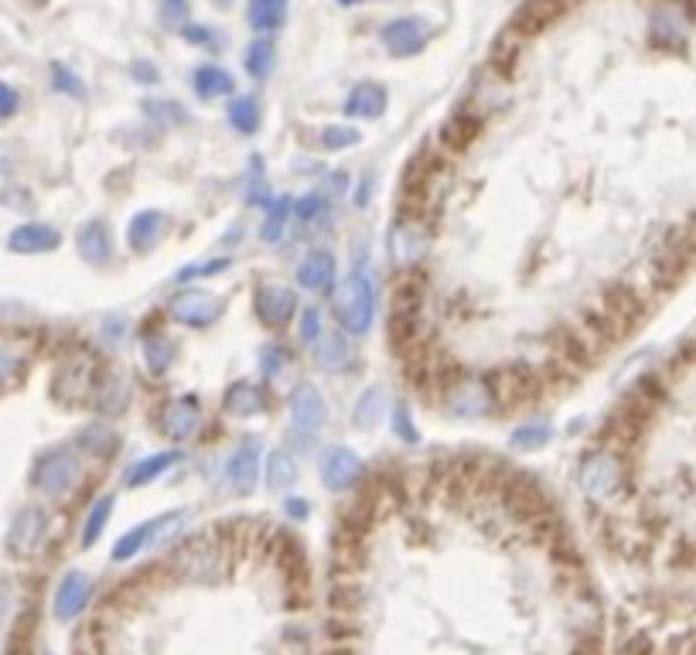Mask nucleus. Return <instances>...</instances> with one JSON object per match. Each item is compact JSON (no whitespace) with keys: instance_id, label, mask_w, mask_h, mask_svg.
Masks as SVG:
<instances>
[{"instance_id":"23","label":"nucleus","mask_w":696,"mask_h":655,"mask_svg":"<svg viewBox=\"0 0 696 655\" xmlns=\"http://www.w3.org/2000/svg\"><path fill=\"white\" fill-rule=\"evenodd\" d=\"M314 366L321 372L338 376V372L355 366V348L348 345L345 335H321L318 342H314Z\"/></svg>"},{"instance_id":"26","label":"nucleus","mask_w":696,"mask_h":655,"mask_svg":"<svg viewBox=\"0 0 696 655\" xmlns=\"http://www.w3.org/2000/svg\"><path fill=\"white\" fill-rule=\"evenodd\" d=\"M222 410L232 413V417H260L267 410V393H263V386L250 383V379H239L222 396Z\"/></svg>"},{"instance_id":"15","label":"nucleus","mask_w":696,"mask_h":655,"mask_svg":"<svg viewBox=\"0 0 696 655\" xmlns=\"http://www.w3.org/2000/svg\"><path fill=\"white\" fill-rule=\"evenodd\" d=\"M62 243V232L55 226H45V222H24L7 236V250L21 253V256H38V253H52Z\"/></svg>"},{"instance_id":"11","label":"nucleus","mask_w":696,"mask_h":655,"mask_svg":"<svg viewBox=\"0 0 696 655\" xmlns=\"http://www.w3.org/2000/svg\"><path fill=\"white\" fill-rule=\"evenodd\" d=\"M325 420H328L325 396H321L311 383L294 386V393H290V424L301 430L304 437H311L325 427Z\"/></svg>"},{"instance_id":"34","label":"nucleus","mask_w":696,"mask_h":655,"mask_svg":"<svg viewBox=\"0 0 696 655\" xmlns=\"http://www.w3.org/2000/svg\"><path fill=\"white\" fill-rule=\"evenodd\" d=\"M297 482V461L290 458L284 447L267 454V488L270 492H287Z\"/></svg>"},{"instance_id":"7","label":"nucleus","mask_w":696,"mask_h":655,"mask_svg":"<svg viewBox=\"0 0 696 655\" xmlns=\"http://www.w3.org/2000/svg\"><path fill=\"white\" fill-rule=\"evenodd\" d=\"M427 38H430V24L424 18H396L383 24L379 31V41L383 48L393 58H413L427 48Z\"/></svg>"},{"instance_id":"53","label":"nucleus","mask_w":696,"mask_h":655,"mask_svg":"<svg viewBox=\"0 0 696 655\" xmlns=\"http://www.w3.org/2000/svg\"><path fill=\"white\" fill-rule=\"evenodd\" d=\"M21 110V93L7 82H0V120H11Z\"/></svg>"},{"instance_id":"41","label":"nucleus","mask_w":696,"mask_h":655,"mask_svg":"<svg viewBox=\"0 0 696 655\" xmlns=\"http://www.w3.org/2000/svg\"><path fill=\"white\" fill-rule=\"evenodd\" d=\"M79 444L86 447V451H93L96 458H113L116 447H120V437L106 427H86L79 434Z\"/></svg>"},{"instance_id":"36","label":"nucleus","mask_w":696,"mask_h":655,"mask_svg":"<svg viewBox=\"0 0 696 655\" xmlns=\"http://www.w3.org/2000/svg\"><path fill=\"white\" fill-rule=\"evenodd\" d=\"M550 437H553L550 420H533V424H522V427L512 430L509 447H512V451L529 454V451H540V447L550 444Z\"/></svg>"},{"instance_id":"32","label":"nucleus","mask_w":696,"mask_h":655,"mask_svg":"<svg viewBox=\"0 0 696 655\" xmlns=\"http://www.w3.org/2000/svg\"><path fill=\"white\" fill-rule=\"evenodd\" d=\"M174 355H178V348H174V342L164 331H151V335H144V359H147V369L154 372V376H164L171 366H174Z\"/></svg>"},{"instance_id":"24","label":"nucleus","mask_w":696,"mask_h":655,"mask_svg":"<svg viewBox=\"0 0 696 655\" xmlns=\"http://www.w3.org/2000/svg\"><path fill=\"white\" fill-rule=\"evenodd\" d=\"M386 89L379 82H359V86L348 89L345 96V113L355 116V120H376V116L386 113Z\"/></svg>"},{"instance_id":"48","label":"nucleus","mask_w":696,"mask_h":655,"mask_svg":"<svg viewBox=\"0 0 696 655\" xmlns=\"http://www.w3.org/2000/svg\"><path fill=\"white\" fill-rule=\"evenodd\" d=\"M229 256H219V260H209V263H195V267H185L178 273V284H185V280H195V277H209V273H219V270H229Z\"/></svg>"},{"instance_id":"52","label":"nucleus","mask_w":696,"mask_h":655,"mask_svg":"<svg viewBox=\"0 0 696 655\" xmlns=\"http://www.w3.org/2000/svg\"><path fill=\"white\" fill-rule=\"evenodd\" d=\"M147 116H154V120H168V123H181L185 120V110H181L178 103H144Z\"/></svg>"},{"instance_id":"51","label":"nucleus","mask_w":696,"mask_h":655,"mask_svg":"<svg viewBox=\"0 0 696 655\" xmlns=\"http://www.w3.org/2000/svg\"><path fill=\"white\" fill-rule=\"evenodd\" d=\"M188 18V0H161V21L171 28H181Z\"/></svg>"},{"instance_id":"43","label":"nucleus","mask_w":696,"mask_h":655,"mask_svg":"<svg viewBox=\"0 0 696 655\" xmlns=\"http://www.w3.org/2000/svg\"><path fill=\"white\" fill-rule=\"evenodd\" d=\"M147 536H151V522H140L137 529L120 536V543L113 546V560H127V557H134V553H140L147 546Z\"/></svg>"},{"instance_id":"6","label":"nucleus","mask_w":696,"mask_h":655,"mask_svg":"<svg viewBox=\"0 0 696 655\" xmlns=\"http://www.w3.org/2000/svg\"><path fill=\"white\" fill-rule=\"evenodd\" d=\"M48 540V516L38 505H24L7 529V550L11 557H35Z\"/></svg>"},{"instance_id":"58","label":"nucleus","mask_w":696,"mask_h":655,"mask_svg":"<svg viewBox=\"0 0 696 655\" xmlns=\"http://www.w3.org/2000/svg\"><path fill=\"white\" fill-rule=\"evenodd\" d=\"M342 7H355V4H362V0H338Z\"/></svg>"},{"instance_id":"3","label":"nucleus","mask_w":696,"mask_h":655,"mask_svg":"<svg viewBox=\"0 0 696 655\" xmlns=\"http://www.w3.org/2000/svg\"><path fill=\"white\" fill-rule=\"evenodd\" d=\"M79 478V458L65 447H55V451L41 454L35 471H31V485L38 488L41 495H52V499H62Z\"/></svg>"},{"instance_id":"12","label":"nucleus","mask_w":696,"mask_h":655,"mask_svg":"<svg viewBox=\"0 0 696 655\" xmlns=\"http://www.w3.org/2000/svg\"><path fill=\"white\" fill-rule=\"evenodd\" d=\"M297 311V294L284 284H263L256 287V314L267 328H284L290 325Z\"/></svg>"},{"instance_id":"4","label":"nucleus","mask_w":696,"mask_h":655,"mask_svg":"<svg viewBox=\"0 0 696 655\" xmlns=\"http://www.w3.org/2000/svg\"><path fill=\"white\" fill-rule=\"evenodd\" d=\"M93 362L86 355H65L55 369V379H52V396L58 403L65 406H76V403H86L89 393H93Z\"/></svg>"},{"instance_id":"25","label":"nucleus","mask_w":696,"mask_h":655,"mask_svg":"<svg viewBox=\"0 0 696 655\" xmlns=\"http://www.w3.org/2000/svg\"><path fill=\"white\" fill-rule=\"evenodd\" d=\"M482 127H485V113L475 110V106H464V110H458L441 127V140L451 151H464L471 140L482 134Z\"/></svg>"},{"instance_id":"59","label":"nucleus","mask_w":696,"mask_h":655,"mask_svg":"<svg viewBox=\"0 0 696 655\" xmlns=\"http://www.w3.org/2000/svg\"><path fill=\"white\" fill-rule=\"evenodd\" d=\"M35 4H45V0H35Z\"/></svg>"},{"instance_id":"27","label":"nucleus","mask_w":696,"mask_h":655,"mask_svg":"<svg viewBox=\"0 0 696 655\" xmlns=\"http://www.w3.org/2000/svg\"><path fill=\"white\" fill-rule=\"evenodd\" d=\"M192 89L195 96L202 99V103H212V99H222V96H232V89H236V82H232V76L222 65H198L195 76H192Z\"/></svg>"},{"instance_id":"33","label":"nucleus","mask_w":696,"mask_h":655,"mask_svg":"<svg viewBox=\"0 0 696 655\" xmlns=\"http://www.w3.org/2000/svg\"><path fill=\"white\" fill-rule=\"evenodd\" d=\"M246 72L256 79V82H267L277 69V48H273L270 38H256L250 48H246V58H243Z\"/></svg>"},{"instance_id":"18","label":"nucleus","mask_w":696,"mask_h":655,"mask_svg":"<svg viewBox=\"0 0 696 655\" xmlns=\"http://www.w3.org/2000/svg\"><path fill=\"white\" fill-rule=\"evenodd\" d=\"M164 232H168V215L164 212H154V209H144L137 212L134 219H130L127 226V246L134 253H151L157 243L164 239Z\"/></svg>"},{"instance_id":"19","label":"nucleus","mask_w":696,"mask_h":655,"mask_svg":"<svg viewBox=\"0 0 696 655\" xmlns=\"http://www.w3.org/2000/svg\"><path fill=\"white\" fill-rule=\"evenodd\" d=\"M389 246H393V260L403 263V267H413V263L424 256L427 250V229L417 226L413 219H400L389 232Z\"/></svg>"},{"instance_id":"8","label":"nucleus","mask_w":696,"mask_h":655,"mask_svg":"<svg viewBox=\"0 0 696 655\" xmlns=\"http://www.w3.org/2000/svg\"><path fill=\"white\" fill-rule=\"evenodd\" d=\"M444 403L451 406V413L478 417V413L492 410L495 396L485 379H454V383H444Z\"/></svg>"},{"instance_id":"49","label":"nucleus","mask_w":696,"mask_h":655,"mask_svg":"<svg viewBox=\"0 0 696 655\" xmlns=\"http://www.w3.org/2000/svg\"><path fill=\"white\" fill-rule=\"evenodd\" d=\"M321 328H325V325H321V311L318 308H308V311L301 314V342L314 345L321 335H325Z\"/></svg>"},{"instance_id":"54","label":"nucleus","mask_w":696,"mask_h":655,"mask_svg":"<svg viewBox=\"0 0 696 655\" xmlns=\"http://www.w3.org/2000/svg\"><path fill=\"white\" fill-rule=\"evenodd\" d=\"M130 76H134L140 86H154V82L161 79V72H157V65H151L147 58H134V62H130Z\"/></svg>"},{"instance_id":"1","label":"nucleus","mask_w":696,"mask_h":655,"mask_svg":"<svg viewBox=\"0 0 696 655\" xmlns=\"http://www.w3.org/2000/svg\"><path fill=\"white\" fill-rule=\"evenodd\" d=\"M335 314L342 321V328L348 335H366L372 328V318H376V294H372V284L362 270L348 273L335 294Z\"/></svg>"},{"instance_id":"10","label":"nucleus","mask_w":696,"mask_h":655,"mask_svg":"<svg viewBox=\"0 0 696 655\" xmlns=\"http://www.w3.org/2000/svg\"><path fill=\"white\" fill-rule=\"evenodd\" d=\"M618 485H621V461L611 451H598L580 464V488L591 499H604V495L618 492Z\"/></svg>"},{"instance_id":"31","label":"nucleus","mask_w":696,"mask_h":655,"mask_svg":"<svg viewBox=\"0 0 696 655\" xmlns=\"http://www.w3.org/2000/svg\"><path fill=\"white\" fill-rule=\"evenodd\" d=\"M246 21H250L253 31L260 35H270L280 24L287 21V0H250L246 7Z\"/></svg>"},{"instance_id":"44","label":"nucleus","mask_w":696,"mask_h":655,"mask_svg":"<svg viewBox=\"0 0 696 655\" xmlns=\"http://www.w3.org/2000/svg\"><path fill=\"white\" fill-rule=\"evenodd\" d=\"M52 86L58 89V93L72 96V99H86V86H82V79L69 69V65H62V62L52 65Z\"/></svg>"},{"instance_id":"28","label":"nucleus","mask_w":696,"mask_h":655,"mask_svg":"<svg viewBox=\"0 0 696 655\" xmlns=\"http://www.w3.org/2000/svg\"><path fill=\"white\" fill-rule=\"evenodd\" d=\"M519 55H522V35L512 28H505L499 38L492 41V52H488V69H495L499 76L512 79L519 65Z\"/></svg>"},{"instance_id":"35","label":"nucleus","mask_w":696,"mask_h":655,"mask_svg":"<svg viewBox=\"0 0 696 655\" xmlns=\"http://www.w3.org/2000/svg\"><path fill=\"white\" fill-rule=\"evenodd\" d=\"M383 417H386V393H383V389L372 386V389H366V393L359 396V403H355L352 424L359 427V430H372Z\"/></svg>"},{"instance_id":"39","label":"nucleus","mask_w":696,"mask_h":655,"mask_svg":"<svg viewBox=\"0 0 696 655\" xmlns=\"http://www.w3.org/2000/svg\"><path fill=\"white\" fill-rule=\"evenodd\" d=\"M21 376H24V352L18 345L0 342V393L18 386Z\"/></svg>"},{"instance_id":"40","label":"nucleus","mask_w":696,"mask_h":655,"mask_svg":"<svg viewBox=\"0 0 696 655\" xmlns=\"http://www.w3.org/2000/svg\"><path fill=\"white\" fill-rule=\"evenodd\" d=\"M290 212H294V202H290V198H277V202L270 205L267 219H263V229H260L263 243H280V236H284V229H287Z\"/></svg>"},{"instance_id":"37","label":"nucleus","mask_w":696,"mask_h":655,"mask_svg":"<svg viewBox=\"0 0 696 655\" xmlns=\"http://www.w3.org/2000/svg\"><path fill=\"white\" fill-rule=\"evenodd\" d=\"M188 516H192L188 509H174V512H168V516L151 519V536H147V546H151V550H157V546L178 540V533L185 529Z\"/></svg>"},{"instance_id":"14","label":"nucleus","mask_w":696,"mask_h":655,"mask_svg":"<svg viewBox=\"0 0 696 655\" xmlns=\"http://www.w3.org/2000/svg\"><path fill=\"white\" fill-rule=\"evenodd\" d=\"M260 461H263V451H260V441H253V437L232 451V458L226 464V478L239 495L253 492L256 478H260Z\"/></svg>"},{"instance_id":"47","label":"nucleus","mask_w":696,"mask_h":655,"mask_svg":"<svg viewBox=\"0 0 696 655\" xmlns=\"http://www.w3.org/2000/svg\"><path fill=\"white\" fill-rule=\"evenodd\" d=\"M393 430H396V437L406 441V444L420 441V430L413 427V417H410V410H406V406H396V410H393Z\"/></svg>"},{"instance_id":"16","label":"nucleus","mask_w":696,"mask_h":655,"mask_svg":"<svg viewBox=\"0 0 696 655\" xmlns=\"http://www.w3.org/2000/svg\"><path fill=\"white\" fill-rule=\"evenodd\" d=\"M157 427L164 430V437L171 441H192L202 427V413H198L195 400H171L157 417Z\"/></svg>"},{"instance_id":"2","label":"nucleus","mask_w":696,"mask_h":655,"mask_svg":"<svg viewBox=\"0 0 696 655\" xmlns=\"http://www.w3.org/2000/svg\"><path fill=\"white\" fill-rule=\"evenodd\" d=\"M171 567L178 570V577L195 580V584H212L219 574H226V550L209 536H195V540L181 543L174 553Z\"/></svg>"},{"instance_id":"5","label":"nucleus","mask_w":696,"mask_h":655,"mask_svg":"<svg viewBox=\"0 0 696 655\" xmlns=\"http://www.w3.org/2000/svg\"><path fill=\"white\" fill-rule=\"evenodd\" d=\"M168 314L178 325L188 328H209L226 314V301L215 294H205V290H181V294L171 297Z\"/></svg>"},{"instance_id":"17","label":"nucleus","mask_w":696,"mask_h":655,"mask_svg":"<svg viewBox=\"0 0 696 655\" xmlns=\"http://www.w3.org/2000/svg\"><path fill=\"white\" fill-rule=\"evenodd\" d=\"M79 256L89 267H110L113 263V232L103 219H89L76 236Z\"/></svg>"},{"instance_id":"55","label":"nucleus","mask_w":696,"mask_h":655,"mask_svg":"<svg viewBox=\"0 0 696 655\" xmlns=\"http://www.w3.org/2000/svg\"><path fill=\"white\" fill-rule=\"evenodd\" d=\"M181 38L188 41V45H212V28H205V24H181Z\"/></svg>"},{"instance_id":"45","label":"nucleus","mask_w":696,"mask_h":655,"mask_svg":"<svg viewBox=\"0 0 696 655\" xmlns=\"http://www.w3.org/2000/svg\"><path fill=\"white\" fill-rule=\"evenodd\" d=\"M246 202L250 205H267L270 202V185L263 178L260 157H250V185H246Z\"/></svg>"},{"instance_id":"9","label":"nucleus","mask_w":696,"mask_h":655,"mask_svg":"<svg viewBox=\"0 0 696 655\" xmlns=\"http://www.w3.org/2000/svg\"><path fill=\"white\" fill-rule=\"evenodd\" d=\"M318 471H321V482H325L328 492H348V488L362 478V458L338 444V447H328V451L321 454Z\"/></svg>"},{"instance_id":"50","label":"nucleus","mask_w":696,"mask_h":655,"mask_svg":"<svg viewBox=\"0 0 696 655\" xmlns=\"http://www.w3.org/2000/svg\"><path fill=\"white\" fill-rule=\"evenodd\" d=\"M284 362H287V352L280 345H270V348H263V359H260V369H263V376L273 379V376H280V369H284Z\"/></svg>"},{"instance_id":"57","label":"nucleus","mask_w":696,"mask_h":655,"mask_svg":"<svg viewBox=\"0 0 696 655\" xmlns=\"http://www.w3.org/2000/svg\"><path fill=\"white\" fill-rule=\"evenodd\" d=\"M7 611H11V584L0 580V621H4Z\"/></svg>"},{"instance_id":"42","label":"nucleus","mask_w":696,"mask_h":655,"mask_svg":"<svg viewBox=\"0 0 696 655\" xmlns=\"http://www.w3.org/2000/svg\"><path fill=\"white\" fill-rule=\"evenodd\" d=\"M362 140V134L355 127H342V123H331V127L321 130V147L325 151H345V147H355Z\"/></svg>"},{"instance_id":"46","label":"nucleus","mask_w":696,"mask_h":655,"mask_svg":"<svg viewBox=\"0 0 696 655\" xmlns=\"http://www.w3.org/2000/svg\"><path fill=\"white\" fill-rule=\"evenodd\" d=\"M325 212H328V198L321 195V192L304 195V198H297V202H294V215H297V222H318Z\"/></svg>"},{"instance_id":"20","label":"nucleus","mask_w":696,"mask_h":655,"mask_svg":"<svg viewBox=\"0 0 696 655\" xmlns=\"http://www.w3.org/2000/svg\"><path fill=\"white\" fill-rule=\"evenodd\" d=\"M130 406V383L120 369H106L96 383V410L103 417H120Z\"/></svg>"},{"instance_id":"30","label":"nucleus","mask_w":696,"mask_h":655,"mask_svg":"<svg viewBox=\"0 0 696 655\" xmlns=\"http://www.w3.org/2000/svg\"><path fill=\"white\" fill-rule=\"evenodd\" d=\"M178 461H181V454H178V451H161V454H151V458H144V461L130 464V468L123 471V485H127V488H140V485L154 482L157 475H164V471L174 468V464H178Z\"/></svg>"},{"instance_id":"38","label":"nucleus","mask_w":696,"mask_h":655,"mask_svg":"<svg viewBox=\"0 0 696 655\" xmlns=\"http://www.w3.org/2000/svg\"><path fill=\"white\" fill-rule=\"evenodd\" d=\"M110 512H113V495H103V499L93 502V509H89V516H86V526H82V550H89V546L103 536L106 522H110Z\"/></svg>"},{"instance_id":"56","label":"nucleus","mask_w":696,"mask_h":655,"mask_svg":"<svg viewBox=\"0 0 696 655\" xmlns=\"http://www.w3.org/2000/svg\"><path fill=\"white\" fill-rule=\"evenodd\" d=\"M284 512H287V516H294V519H308L311 505L304 502V499H287L284 502Z\"/></svg>"},{"instance_id":"22","label":"nucleus","mask_w":696,"mask_h":655,"mask_svg":"<svg viewBox=\"0 0 696 655\" xmlns=\"http://www.w3.org/2000/svg\"><path fill=\"white\" fill-rule=\"evenodd\" d=\"M297 284L304 290H314V294H328L331 284H335V256L328 250H311L297 267Z\"/></svg>"},{"instance_id":"13","label":"nucleus","mask_w":696,"mask_h":655,"mask_svg":"<svg viewBox=\"0 0 696 655\" xmlns=\"http://www.w3.org/2000/svg\"><path fill=\"white\" fill-rule=\"evenodd\" d=\"M89 601H93V580L82 574V570H72V574H65L62 584H58L52 611L58 621H76L82 611H86Z\"/></svg>"},{"instance_id":"29","label":"nucleus","mask_w":696,"mask_h":655,"mask_svg":"<svg viewBox=\"0 0 696 655\" xmlns=\"http://www.w3.org/2000/svg\"><path fill=\"white\" fill-rule=\"evenodd\" d=\"M229 127L243 137H253L260 134L263 127V110H260V99L256 96H232L229 99Z\"/></svg>"},{"instance_id":"21","label":"nucleus","mask_w":696,"mask_h":655,"mask_svg":"<svg viewBox=\"0 0 696 655\" xmlns=\"http://www.w3.org/2000/svg\"><path fill=\"white\" fill-rule=\"evenodd\" d=\"M649 41L652 48H662V52H683L686 48V24L679 21V14L673 7H659L649 21Z\"/></svg>"}]
</instances>
